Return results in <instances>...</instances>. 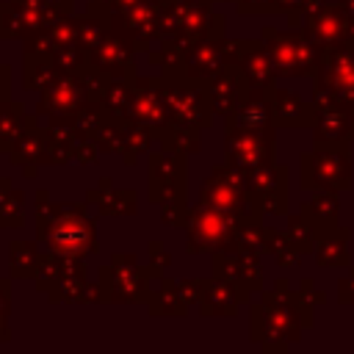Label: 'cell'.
Returning <instances> with one entry per match:
<instances>
[{
    "label": "cell",
    "instance_id": "6da1fadb",
    "mask_svg": "<svg viewBox=\"0 0 354 354\" xmlns=\"http://www.w3.org/2000/svg\"><path fill=\"white\" fill-rule=\"evenodd\" d=\"M36 238L64 257H88L100 249L97 227L86 207L53 202L47 188L36 191Z\"/></svg>",
    "mask_w": 354,
    "mask_h": 354
},
{
    "label": "cell",
    "instance_id": "7a4b0ae2",
    "mask_svg": "<svg viewBox=\"0 0 354 354\" xmlns=\"http://www.w3.org/2000/svg\"><path fill=\"white\" fill-rule=\"evenodd\" d=\"M158 83V91L169 108V116L171 122L177 124H185V127H194V130H202L210 124V113H207V105H205V91H202V83L191 75H160L155 77Z\"/></svg>",
    "mask_w": 354,
    "mask_h": 354
},
{
    "label": "cell",
    "instance_id": "3957f363",
    "mask_svg": "<svg viewBox=\"0 0 354 354\" xmlns=\"http://www.w3.org/2000/svg\"><path fill=\"white\" fill-rule=\"evenodd\" d=\"M97 282L102 285L105 301L113 304H133V301H147L149 288V274L144 266H138L133 252H116L111 254V263L100 268Z\"/></svg>",
    "mask_w": 354,
    "mask_h": 354
},
{
    "label": "cell",
    "instance_id": "277c9868",
    "mask_svg": "<svg viewBox=\"0 0 354 354\" xmlns=\"http://www.w3.org/2000/svg\"><path fill=\"white\" fill-rule=\"evenodd\" d=\"M105 25L108 30L130 39L138 53H147L163 33V0H138L136 6L111 17Z\"/></svg>",
    "mask_w": 354,
    "mask_h": 354
},
{
    "label": "cell",
    "instance_id": "5b68a950",
    "mask_svg": "<svg viewBox=\"0 0 354 354\" xmlns=\"http://www.w3.org/2000/svg\"><path fill=\"white\" fill-rule=\"evenodd\" d=\"M147 196L152 205H166L185 199V152L160 147L149 155V188Z\"/></svg>",
    "mask_w": 354,
    "mask_h": 354
},
{
    "label": "cell",
    "instance_id": "8992f818",
    "mask_svg": "<svg viewBox=\"0 0 354 354\" xmlns=\"http://www.w3.org/2000/svg\"><path fill=\"white\" fill-rule=\"evenodd\" d=\"M58 17L44 6V0H3L0 3V30L6 41H25L33 33L50 28Z\"/></svg>",
    "mask_w": 354,
    "mask_h": 354
},
{
    "label": "cell",
    "instance_id": "52a82bcc",
    "mask_svg": "<svg viewBox=\"0 0 354 354\" xmlns=\"http://www.w3.org/2000/svg\"><path fill=\"white\" fill-rule=\"evenodd\" d=\"M88 100L83 83H80V75H72V72H61L39 97L36 102V116L39 119H72Z\"/></svg>",
    "mask_w": 354,
    "mask_h": 354
},
{
    "label": "cell",
    "instance_id": "ba28073f",
    "mask_svg": "<svg viewBox=\"0 0 354 354\" xmlns=\"http://www.w3.org/2000/svg\"><path fill=\"white\" fill-rule=\"evenodd\" d=\"M136 47L116 30H108L105 39L91 50V66L108 77H136Z\"/></svg>",
    "mask_w": 354,
    "mask_h": 354
},
{
    "label": "cell",
    "instance_id": "9c48e42d",
    "mask_svg": "<svg viewBox=\"0 0 354 354\" xmlns=\"http://www.w3.org/2000/svg\"><path fill=\"white\" fill-rule=\"evenodd\" d=\"M130 119L152 127L155 133L163 130L171 116H169V108L158 91V83H155V75L152 77H141L136 75L133 80V100H130Z\"/></svg>",
    "mask_w": 354,
    "mask_h": 354
},
{
    "label": "cell",
    "instance_id": "30bf717a",
    "mask_svg": "<svg viewBox=\"0 0 354 354\" xmlns=\"http://www.w3.org/2000/svg\"><path fill=\"white\" fill-rule=\"evenodd\" d=\"M44 149H47V127H41L39 116L33 113V116H28V124H25L22 136L11 147L8 160L14 166H19L28 180H33L39 166H44Z\"/></svg>",
    "mask_w": 354,
    "mask_h": 354
},
{
    "label": "cell",
    "instance_id": "8fae6325",
    "mask_svg": "<svg viewBox=\"0 0 354 354\" xmlns=\"http://www.w3.org/2000/svg\"><path fill=\"white\" fill-rule=\"evenodd\" d=\"M224 230H227V218L218 213V210H210L207 207H199L188 216V252H205V249H213L218 246V241L224 238Z\"/></svg>",
    "mask_w": 354,
    "mask_h": 354
},
{
    "label": "cell",
    "instance_id": "7c38bea8",
    "mask_svg": "<svg viewBox=\"0 0 354 354\" xmlns=\"http://www.w3.org/2000/svg\"><path fill=\"white\" fill-rule=\"evenodd\" d=\"M136 191L130 188H113L111 177H102L94 188H88L86 202H91L100 216H133L136 213Z\"/></svg>",
    "mask_w": 354,
    "mask_h": 354
},
{
    "label": "cell",
    "instance_id": "4fadbf2b",
    "mask_svg": "<svg viewBox=\"0 0 354 354\" xmlns=\"http://www.w3.org/2000/svg\"><path fill=\"white\" fill-rule=\"evenodd\" d=\"M77 130L72 119H53L47 122V149H44V166H64L75 160L77 149Z\"/></svg>",
    "mask_w": 354,
    "mask_h": 354
},
{
    "label": "cell",
    "instance_id": "5bb4252c",
    "mask_svg": "<svg viewBox=\"0 0 354 354\" xmlns=\"http://www.w3.org/2000/svg\"><path fill=\"white\" fill-rule=\"evenodd\" d=\"M83 290H86V266H83V257H66L64 274L47 290V299L53 304H80Z\"/></svg>",
    "mask_w": 354,
    "mask_h": 354
},
{
    "label": "cell",
    "instance_id": "9a60e30c",
    "mask_svg": "<svg viewBox=\"0 0 354 354\" xmlns=\"http://www.w3.org/2000/svg\"><path fill=\"white\" fill-rule=\"evenodd\" d=\"M25 224V191L14 188L8 177H0V230H22Z\"/></svg>",
    "mask_w": 354,
    "mask_h": 354
},
{
    "label": "cell",
    "instance_id": "2e32d148",
    "mask_svg": "<svg viewBox=\"0 0 354 354\" xmlns=\"http://www.w3.org/2000/svg\"><path fill=\"white\" fill-rule=\"evenodd\" d=\"M155 130L136 122V119H124V130H122V163L133 166L144 152H149V147L155 144Z\"/></svg>",
    "mask_w": 354,
    "mask_h": 354
},
{
    "label": "cell",
    "instance_id": "e0dca14e",
    "mask_svg": "<svg viewBox=\"0 0 354 354\" xmlns=\"http://www.w3.org/2000/svg\"><path fill=\"white\" fill-rule=\"evenodd\" d=\"M133 80L136 77H111L100 105L108 119H127L130 116V100H133Z\"/></svg>",
    "mask_w": 354,
    "mask_h": 354
},
{
    "label": "cell",
    "instance_id": "ac0fdd59",
    "mask_svg": "<svg viewBox=\"0 0 354 354\" xmlns=\"http://www.w3.org/2000/svg\"><path fill=\"white\" fill-rule=\"evenodd\" d=\"M149 315H185V299L180 296V288L174 279L160 277V285L147 293Z\"/></svg>",
    "mask_w": 354,
    "mask_h": 354
},
{
    "label": "cell",
    "instance_id": "d6986e66",
    "mask_svg": "<svg viewBox=\"0 0 354 354\" xmlns=\"http://www.w3.org/2000/svg\"><path fill=\"white\" fill-rule=\"evenodd\" d=\"M39 257L41 252L36 249L33 241H11L8 243V271L14 279H33L36 277V268H39Z\"/></svg>",
    "mask_w": 354,
    "mask_h": 354
},
{
    "label": "cell",
    "instance_id": "ffe728a7",
    "mask_svg": "<svg viewBox=\"0 0 354 354\" xmlns=\"http://www.w3.org/2000/svg\"><path fill=\"white\" fill-rule=\"evenodd\" d=\"M28 124V113H25V105L22 102H14L8 100L3 108H0V152H11V147L17 144V138L22 136Z\"/></svg>",
    "mask_w": 354,
    "mask_h": 354
},
{
    "label": "cell",
    "instance_id": "44dd1931",
    "mask_svg": "<svg viewBox=\"0 0 354 354\" xmlns=\"http://www.w3.org/2000/svg\"><path fill=\"white\" fill-rule=\"evenodd\" d=\"M58 75H61V69L55 66L53 58H25L22 80H25V88H30V91H44Z\"/></svg>",
    "mask_w": 354,
    "mask_h": 354
},
{
    "label": "cell",
    "instance_id": "7402d4cb",
    "mask_svg": "<svg viewBox=\"0 0 354 354\" xmlns=\"http://www.w3.org/2000/svg\"><path fill=\"white\" fill-rule=\"evenodd\" d=\"M158 144L166 147V149H174V152H194L199 149V138H196V130L194 127H185V124H177V122H169L163 130L155 133Z\"/></svg>",
    "mask_w": 354,
    "mask_h": 354
},
{
    "label": "cell",
    "instance_id": "603a6c76",
    "mask_svg": "<svg viewBox=\"0 0 354 354\" xmlns=\"http://www.w3.org/2000/svg\"><path fill=\"white\" fill-rule=\"evenodd\" d=\"M53 61H55V66H58L61 72L77 75V72H83V69L91 64V53H88L80 41H66V44H61V47L53 53Z\"/></svg>",
    "mask_w": 354,
    "mask_h": 354
},
{
    "label": "cell",
    "instance_id": "cb8c5ba5",
    "mask_svg": "<svg viewBox=\"0 0 354 354\" xmlns=\"http://www.w3.org/2000/svg\"><path fill=\"white\" fill-rule=\"evenodd\" d=\"M105 122H108V116H105L102 105L94 102V100L86 102V105L72 116V124H75V130H77L80 138H97V133L102 130Z\"/></svg>",
    "mask_w": 354,
    "mask_h": 354
},
{
    "label": "cell",
    "instance_id": "d4e9b609",
    "mask_svg": "<svg viewBox=\"0 0 354 354\" xmlns=\"http://www.w3.org/2000/svg\"><path fill=\"white\" fill-rule=\"evenodd\" d=\"M64 263H66V257L58 254V252H50V249L39 257V268H36V277H33V285H36L39 293H47L58 282V277L64 274Z\"/></svg>",
    "mask_w": 354,
    "mask_h": 354
},
{
    "label": "cell",
    "instance_id": "484cf974",
    "mask_svg": "<svg viewBox=\"0 0 354 354\" xmlns=\"http://www.w3.org/2000/svg\"><path fill=\"white\" fill-rule=\"evenodd\" d=\"M105 33H108V25H105V19H100V17H94V14H83V17H77V41L91 53L102 39H105Z\"/></svg>",
    "mask_w": 354,
    "mask_h": 354
},
{
    "label": "cell",
    "instance_id": "4316f807",
    "mask_svg": "<svg viewBox=\"0 0 354 354\" xmlns=\"http://www.w3.org/2000/svg\"><path fill=\"white\" fill-rule=\"evenodd\" d=\"M130 119V116H127ZM122 130H124V119H108L102 124V130L97 133V144L102 152H122Z\"/></svg>",
    "mask_w": 354,
    "mask_h": 354
},
{
    "label": "cell",
    "instance_id": "83f0119b",
    "mask_svg": "<svg viewBox=\"0 0 354 354\" xmlns=\"http://www.w3.org/2000/svg\"><path fill=\"white\" fill-rule=\"evenodd\" d=\"M188 207H185V199H174V202H166L160 205V224L166 227H188Z\"/></svg>",
    "mask_w": 354,
    "mask_h": 354
},
{
    "label": "cell",
    "instance_id": "f1b7e54d",
    "mask_svg": "<svg viewBox=\"0 0 354 354\" xmlns=\"http://www.w3.org/2000/svg\"><path fill=\"white\" fill-rule=\"evenodd\" d=\"M138 0H88V14H94V17H100V19H111V17H116V14H122L124 8H130V6H136Z\"/></svg>",
    "mask_w": 354,
    "mask_h": 354
},
{
    "label": "cell",
    "instance_id": "f546056e",
    "mask_svg": "<svg viewBox=\"0 0 354 354\" xmlns=\"http://www.w3.org/2000/svg\"><path fill=\"white\" fill-rule=\"evenodd\" d=\"M147 252H149L147 274H149V279H160V277H163V271H166V266H169V254L163 252V243H160V241H149Z\"/></svg>",
    "mask_w": 354,
    "mask_h": 354
},
{
    "label": "cell",
    "instance_id": "4dcf8cb0",
    "mask_svg": "<svg viewBox=\"0 0 354 354\" xmlns=\"http://www.w3.org/2000/svg\"><path fill=\"white\" fill-rule=\"evenodd\" d=\"M100 155H102V149H100L97 138H80V141H77V149H75V160H77V163H83V166L97 163Z\"/></svg>",
    "mask_w": 354,
    "mask_h": 354
},
{
    "label": "cell",
    "instance_id": "1f68e13d",
    "mask_svg": "<svg viewBox=\"0 0 354 354\" xmlns=\"http://www.w3.org/2000/svg\"><path fill=\"white\" fill-rule=\"evenodd\" d=\"M177 288H180V296L185 299V304L191 307V304H196L199 299H202V293H205V282H199V279H180L177 282Z\"/></svg>",
    "mask_w": 354,
    "mask_h": 354
},
{
    "label": "cell",
    "instance_id": "d6a6232c",
    "mask_svg": "<svg viewBox=\"0 0 354 354\" xmlns=\"http://www.w3.org/2000/svg\"><path fill=\"white\" fill-rule=\"evenodd\" d=\"M100 301H105L102 285H100V282H86V290H83L80 304H100Z\"/></svg>",
    "mask_w": 354,
    "mask_h": 354
},
{
    "label": "cell",
    "instance_id": "836d02e7",
    "mask_svg": "<svg viewBox=\"0 0 354 354\" xmlns=\"http://www.w3.org/2000/svg\"><path fill=\"white\" fill-rule=\"evenodd\" d=\"M44 6H47L58 19H64V17H72L75 0H44Z\"/></svg>",
    "mask_w": 354,
    "mask_h": 354
},
{
    "label": "cell",
    "instance_id": "e575fe53",
    "mask_svg": "<svg viewBox=\"0 0 354 354\" xmlns=\"http://www.w3.org/2000/svg\"><path fill=\"white\" fill-rule=\"evenodd\" d=\"M8 313H11V279L0 277V315L8 318Z\"/></svg>",
    "mask_w": 354,
    "mask_h": 354
},
{
    "label": "cell",
    "instance_id": "d590c367",
    "mask_svg": "<svg viewBox=\"0 0 354 354\" xmlns=\"http://www.w3.org/2000/svg\"><path fill=\"white\" fill-rule=\"evenodd\" d=\"M0 94L11 100V66L0 64Z\"/></svg>",
    "mask_w": 354,
    "mask_h": 354
},
{
    "label": "cell",
    "instance_id": "8d00e7d4",
    "mask_svg": "<svg viewBox=\"0 0 354 354\" xmlns=\"http://www.w3.org/2000/svg\"><path fill=\"white\" fill-rule=\"evenodd\" d=\"M8 337H11V332H8V318L0 315V343H6Z\"/></svg>",
    "mask_w": 354,
    "mask_h": 354
},
{
    "label": "cell",
    "instance_id": "74e56055",
    "mask_svg": "<svg viewBox=\"0 0 354 354\" xmlns=\"http://www.w3.org/2000/svg\"><path fill=\"white\" fill-rule=\"evenodd\" d=\"M166 3H185V6H199V3H202V6H205L207 0H166Z\"/></svg>",
    "mask_w": 354,
    "mask_h": 354
},
{
    "label": "cell",
    "instance_id": "f35d334b",
    "mask_svg": "<svg viewBox=\"0 0 354 354\" xmlns=\"http://www.w3.org/2000/svg\"><path fill=\"white\" fill-rule=\"evenodd\" d=\"M6 102H8V97H3V94H0V108H3Z\"/></svg>",
    "mask_w": 354,
    "mask_h": 354
},
{
    "label": "cell",
    "instance_id": "ab89813d",
    "mask_svg": "<svg viewBox=\"0 0 354 354\" xmlns=\"http://www.w3.org/2000/svg\"><path fill=\"white\" fill-rule=\"evenodd\" d=\"M0 41H3V30H0Z\"/></svg>",
    "mask_w": 354,
    "mask_h": 354
}]
</instances>
